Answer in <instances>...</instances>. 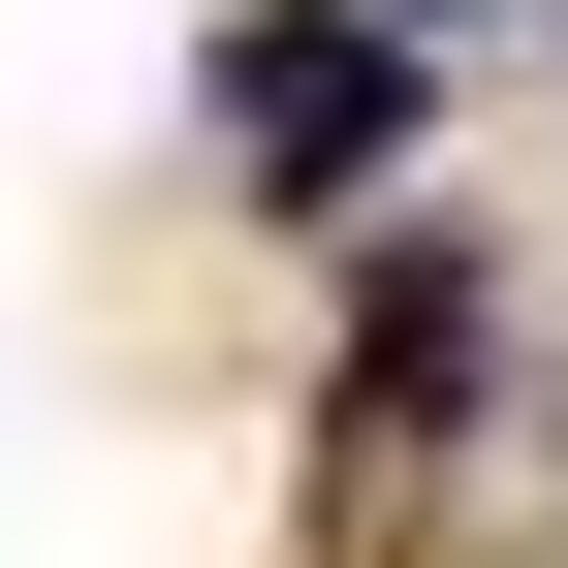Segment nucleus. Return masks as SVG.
<instances>
[{"label": "nucleus", "mask_w": 568, "mask_h": 568, "mask_svg": "<svg viewBox=\"0 0 568 568\" xmlns=\"http://www.w3.org/2000/svg\"><path fill=\"white\" fill-rule=\"evenodd\" d=\"M222 126H253L284 190H347V159H379L410 95H379V32H253V63H222Z\"/></svg>", "instance_id": "nucleus-1"}, {"label": "nucleus", "mask_w": 568, "mask_h": 568, "mask_svg": "<svg viewBox=\"0 0 568 568\" xmlns=\"http://www.w3.org/2000/svg\"><path fill=\"white\" fill-rule=\"evenodd\" d=\"M410 32H443V0H410Z\"/></svg>", "instance_id": "nucleus-2"}]
</instances>
